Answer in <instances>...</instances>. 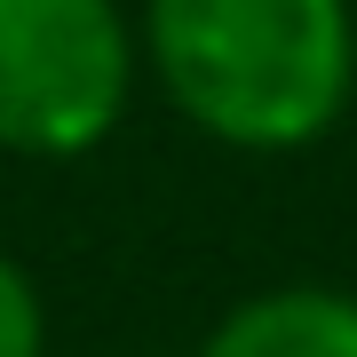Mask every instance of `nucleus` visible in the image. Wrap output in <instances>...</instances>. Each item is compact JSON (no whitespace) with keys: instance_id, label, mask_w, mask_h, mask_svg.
Wrapping results in <instances>:
<instances>
[{"instance_id":"f257e3e1","label":"nucleus","mask_w":357,"mask_h":357,"mask_svg":"<svg viewBox=\"0 0 357 357\" xmlns=\"http://www.w3.org/2000/svg\"><path fill=\"white\" fill-rule=\"evenodd\" d=\"M167 103L230 151H302L349 103V0H151L143 8Z\"/></svg>"},{"instance_id":"f03ea898","label":"nucleus","mask_w":357,"mask_h":357,"mask_svg":"<svg viewBox=\"0 0 357 357\" xmlns=\"http://www.w3.org/2000/svg\"><path fill=\"white\" fill-rule=\"evenodd\" d=\"M135 32L119 0H0V151L79 159L119 128Z\"/></svg>"},{"instance_id":"7ed1b4c3","label":"nucleus","mask_w":357,"mask_h":357,"mask_svg":"<svg viewBox=\"0 0 357 357\" xmlns=\"http://www.w3.org/2000/svg\"><path fill=\"white\" fill-rule=\"evenodd\" d=\"M199 357H357V294L270 286L230 310Z\"/></svg>"},{"instance_id":"20e7f679","label":"nucleus","mask_w":357,"mask_h":357,"mask_svg":"<svg viewBox=\"0 0 357 357\" xmlns=\"http://www.w3.org/2000/svg\"><path fill=\"white\" fill-rule=\"evenodd\" d=\"M0 357H48V310L8 255H0Z\"/></svg>"}]
</instances>
